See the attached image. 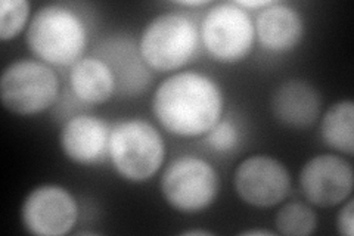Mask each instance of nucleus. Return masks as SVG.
<instances>
[{
    "label": "nucleus",
    "instance_id": "nucleus-1",
    "mask_svg": "<svg viewBox=\"0 0 354 236\" xmlns=\"http://www.w3.org/2000/svg\"><path fill=\"white\" fill-rule=\"evenodd\" d=\"M223 92L214 78L198 71H180L160 83L152 112L164 130L179 138H199L221 120Z\"/></svg>",
    "mask_w": 354,
    "mask_h": 236
},
{
    "label": "nucleus",
    "instance_id": "nucleus-2",
    "mask_svg": "<svg viewBox=\"0 0 354 236\" xmlns=\"http://www.w3.org/2000/svg\"><path fill=\"white\" fill-rule=\"evenodd\" d=\"M27 44L36 58L48 65L73 66L87 46L84 21L73 9L52 3L31 17Z\"/></svg>",
    "mask_w": 354,
    "mask_h": 236
},
{
    "label": "nucleus",
    "instance_id": "nucleus-3",
    "mask_svg": "<svg viewBox=\"0 0 354 236\" xmlns=\"http://www.w3.org/2000/svg\"><path fill=\"white\" fill-rule=\"evenodd\" d=\"M108 158L117 174L133 183L149 181L165 158V143L158 129L142 118L120 121L111 129Z\"/></svg>",
    "mask_w": 354,
    "mask_h": 236
},
{
    "label": "nucleus",
    "instance_id": "nucleus-4",
    "mask_svg": "<svg viewBox=\"0 0 354 236\" xmlns=\"http://www.w3.org/2000/svg\"><path fill=\"white\" fill-rule=\"evenodd\" d=\"M199 43V27L189 15L165 12L148 22L140 36L139 53L148 69L170 73L192 61Z\"/></svg>",
    "mask_w": 354,
    "mask_h": 236
},
{
    "label": "nucleus",
    "instance_id": "nucleus-5",
    "mask_svg": "<svg viewBox=\"0 0 354 236\" xmlns=\"http://www.w3.org/2000/svg\"><path fill=\"white\" fill-rule=\"evenodd\" d=\"M59 96V78L39 60L9 64L0 78V99L15 116L30 117L48 111Z\"/></svg>",
    "mask_w": 354,
    "mask_h": 236
},
{
    "label": "nucleus",
    "instance_id": "nucleus-6",
    "mask_svg": "<svg viewBox=\"0 0 354 236\" xmlns=\"http://www.w3.org/2000/svg\"><path fill=\"white\" fill-rule=\"evenodd\" d=\"M160 188L173 210L194 215L214 204L220 192V177L207 160L182 155L165 167Z\"/></svg>",
    "mask_w": 354,
    "mask_h": 236
},
{
    "label": "nucleus",
    "instance_id": "nucleus-7",
    "mask_svg": "<svg viewBox=\"0 0 354 236\" xmlns=\"http://www.w3.org/2000/svg\"><path fill=\"white\" fill-rule=\"evenodd\" d=\"M199 36L203 46L216 61L236 64L251 53L256 28L247 9L236 2L218 3L207 10Z\"/></svg>",
    "mask_w": 354,
    "mask_h": 236
},
{
    "label": "nucleus",
    "instance_id": "nucleus-8",
    "mask_svg": "<svg viewBox=\"0 0 354 236\" xmlns=\"http://www.w3.org/2000/svg\"><path fill=\"white\" fill-rule=\"evenodd\" d=\"M79 219V206L68 189L59 185L36 186L21 207L22 226L36 236H64Z\"/></svg>",
    "mask_w": 354,
    "mask_h": 236
},
{
    "label": "nucleus",
    "instance_id": "nucleus-9",
    "mask_svg": "<svg viewBox=\"0 0 354 236\" xmlns=\"http://www.w3.org/2000/svg\"><path fill=\"white\" fill-rule=\"evenodd\" d=\"M291 174L279 160L269 155H252L235 170L234 186L245 204L272 208L286 199L291 190Z\"/></svg>",
    "mask_w": 354,
    "mask_h": 236
},
{
    "label": "nucleus",
    "instance_id": "nucleus-10",
    "mask_svg": "<svg viewBox=\"0 0 354 236\" xmlns=\"http://www.w3.org/2000/svg\"><path fill=\"white\" fill-rule=\"evenodd\" d=\"M353 165L339 155L322 154L308 160L300 172V189L308 204L320 208L341 206L351 198Z\"/></svg>",
    "mask_w": 354,
    "mask_h": 236
},
{
    "label": "nucleus",
    "instance_id": "nucleus-11",
    "mask_svg": "<svg viewBox=\"0 0 354 236\" xmlns=\"http://www.w3.org/2000/svg\"><path fill=\"white\" fill-rule=\"evenodd\" d=\"M111 129L95 116H75L65 122L59 143L68 160L80 165H93L108 156Z\"/></svg>",
    "mask_w": 354,
    "mask_h": 236
},
{
    "label": "nucleus",
    "instance_id": "nucleus-12",
    "mask_svg": "<svg viewBox=\"0 0 354 236\" xmlns=\"http://www.w3.org/2000/svg\"><path fill=\"white\" fill-rule=\"evenodd\" d=\"M270 107L281 125L290 129H307L319 120L322 99L310 83L288 80L276 87Z\"/></svg>",
    "mask_w": 354,
    "mask_h": 236
},
{
    "label": "nucleus",
    "instance_id": "nucleus-13",
    "mask_svg": "<svg viewBox=\"0 0 354 236\" xmlns=\"http://www.w3.org/2000/svg\"><path fill=\"white\" fill-rule=\"evenodd\" d=\"M261 48L273 53L290 52L304 36V21L297 9L272 2L260 10L254 22Z\"/></svg>",
    "mask_w": 354,
    "mask_h": 236
},
{
    "label": "nucleus",
    "instance_id": "nucleus-14",
    "mask_svg": "<svg viewBox=\"0 0 354 236\" xmlns=\"http://www.w3.org/2000/svg\"><path fill=\"white\" fill-rule=\"evenodd\" d=\"M70 86L73 93L88 105L105 104L118 89L113 69L96 56H83L71 66Z\"/></svg>",
    "mask_w": 354,
    "mask_h": 236
},
{
    "label": "nucleus",
    "instance_id": "nucleus-15",
    "mask_svg": "<svg viewBox=\"0 0 354 236\" xmlns=\"http://www.w3.org/2000/svg\"><path fill=\"white\" fill-rule=\"evenodd\" d=\"M320 136L326 146L339 154H354V104L350 99L329 107L320 121Z\"/></svg>",
    "mask_w": 354,
    "mask_h": 236
},
{
    "label": "nucleus",
    "instance_id": "nucleus-16",
    "mask_svg": "<svg viewBox=\"0 0 354 236\" xmlns=\"http://www.w3.org/2000/svg\"><path fill=\"white\" fill-rule=\"evenodd\" d=\"M276 233L285 236H308L317 228V216L308 204L292 201L283 204L274 217Z\"/></svg>",
    "mask_w": 354,
    "mask_h": 236
},
{
    "label": "nucleus",
    "instance_id": "nucleus-17",
    "mask_svg": "<svg viewBox=\"0 0 354 236\" xmlns=\"http://www.w3.org/2000/svg\"><path fill=\"white\" fill-rule=\"evenodd\" d=\"M31 5L28 0H2L0 2V40L18 37L30 24Z\"/></svg>",
    "mask_w": 354,
    "mask_h": 236
},
{
    "label": "nucleus",
    "instance_id": "nucleus-18",
    "mask_svg": "<svg viewBox=\"0 0 354 236\" xmlns=\"http://www.w3.org/2000/svg\"><path fill=\"white\" fill-rule=\"evenodd\" d=\"M207 145L216 152H230L239 143V130L229 120H220L217 125L205 134Z\"/></svg>",
    "mask_w": 354,
    "mask_h": 236
},
{
    "label": "nucleus",
    "instance_id": "nucleus-19",
    "mask_svg": "<svg viewBox=\"0 0 354 236\" xmlns=\"http://www.w3.org/2000/svg\"><path fill=\"white\" fill-rule=\"evenodd\" d=\"M337 230L342 236L354 235V199L348 198L337 216Z\"/></svg>",
    "mask_w": 354,
    "mask_h": 236
},
{
    "label": "nucleus",
    "instance_id": "nucleus-20",
    "mask_svg": "<svg viewBox=\"0 0 354 236\" xmlns=\"http://www.w3.org/2000/svg\"><path fill=\"white\" fill-rule=\"evenodd\" d=\"M241 8H243V9H247V10H250V9H256V8H259L260 10L263 9V8H266V6H269L272 2L270 0H248V2H236Z\"/></svg>",
    "mask_w": 354,
    "mask_h": 236
},
{
    "label": "nucleus",
    "instance_id": "nucleus-21",
    "mask_svg": "<svg viewBox=\"0 0 354 236\" xmlns=\"http://www.w3.org/2000/svg\"><path fill=\"white\" fill-rule=\"evenodd\" d=\"M241 235H243V236H252V235H256V236H259V235L273 236V235H276V233L272 232V230H266V229H248V230L241 232Z\"/></svg>",
    "mask_w": 354,
    "mask_h": 236
},
{
    "label": "nucleus",
    "instance_id": "nucleus-22",
    "mask_svg": "<svg viewBox=\"0 0 354 236\" xmlns=\"http://www.w3.org/2000/svg\"><path fill=\"white\" fill-rule=\"evenodd\" d=\"M182 235H187V236H192V235H205V236H209V235H213V232L203 230V229H195V230H185V232H182Z\"/></svg>",
    "mask_w": 354,
    "mask_h": 236
},
{
    "label": "nucleus",
    "instance_id": "nucleus-23",
    "mask_svg": "<svg viewBox=\"0 0 354 236\" xmlns=\"http://www.w3.org/2000/svg\"><path fill=\"white\" fill-rule=\"evenodd\" d=\"M179 5H183V6H204V5H208V2H201V0H198V2H179Z\"/></svg>",
    "mask_w": 354,
    "mask_h": 236
}]
</instances>
